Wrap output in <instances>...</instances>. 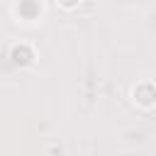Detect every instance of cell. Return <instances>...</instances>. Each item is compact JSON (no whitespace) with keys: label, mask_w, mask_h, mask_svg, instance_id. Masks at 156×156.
<instances>
[{"label":"cell","mask_w":156,"mask_h":156,"mask_svg":"<svg viewBox=\"0 0 156 156\" xmlns=\"http://www.w3.org/2000/svg\"><path fill=\"white\" fill-rule=\"evenodd\" d=\"M10 12H12L15 22H20V24H37V22H41V17L46 12V2H41V0H15L10 5Z\"/></svg>","instance_id":"1"},{"label":"cell","mask_w":156,"mask_h":156,"mask_svg":"<svg viewBox=\"0 0 156 156\" xmlns=\"http://www.w3.org/2000/svg\"><path fill=\"white\" fill-rule=\"evenodd\" d=\"M129 100H132L134 107H139V110H144V112L154 110V107H156V85H154V80H151V78L136 80V83L129 88Z\"/></svg>","instance_id":"2"},{"label":"cell","mask_w":156,"mask_h":156,"mask_svg":"<svg viewBox=\"0 0 156 156\" xmlns=\"http://www.w3.org/2000/svg\"><path fill=\"white\" fill-rule=\"evenodd\" d=\"M7 58H10V63L15 68H32L37 63V49H34V44L20 39V41H12L10 44Z\"/></svg>","instance_id":"3"},{"label":"cell","mask_w":156,"mask_h":156,"mask_svg":"<svg viewBox=\"0 0 156 156\" xmlns=\"http://www.w3.org/2000/svg\"><path fill=\"white\" fill-rule=\"evenodd\" d=\"M58 7H61V10H66V12H71V10H78V7H80V0H71V2H63V0H58Z\"/></svg>","instance_id":"4"}]
</instances>
